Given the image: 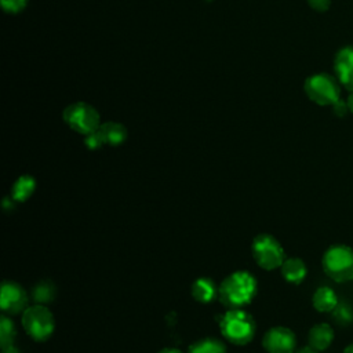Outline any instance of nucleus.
<instances>
[{
  "mask_svg": "<svg viewBox=\"0 0 353 353\" xmlns=\"http://www.w3.org/2000/svg\"><path fill=\"white\" fill-rule=\"evenodd\" d=\"M323 270L336 283L353 280V248L343 244L331 245L321 259Z\"/></svg>",
  "mask_w": 353,
  "mask_h": 353,
  "instance_id": "obj_3",
  "label": "nucleus"
},
{
  "mask_svg": "<svg viewBox=\"0 0 353 353\" xmlns=\"http://www.w3.org/2000/svg\"><path fill=\"white\" fill-rule=\"evenodd\" d=\"M63 121L76 132L88 135L99 128L101 117L97 109L85 102H74L65 108Z\"/></svg>",
  "mask_w": 353,
  "mask_h": 353,
  "instance_id": "obj_7",
  "label": "nucleus"
},
{
  "mask_svg": "<svg viewBox=\"0 0 353 353\" xmlns=\"http://www.w3.org/2000/svg\"><path fill=\"white\" fill-rule=\"evenodd\" d=\"M332 112H334V114H336L338 117H343V116L349 112V108H347L346 101H343L342 98H341L339 101H336V102L332 105Z\"/></svg>",
  "mask_w": 353,
  "mask_h": 353,
  "instance_id": "obj_23",
  "label": "nucleus"
},
{
  "mask_svg": "<svg viewBox=\"0 0 353 353\" xmlns=\"http://www.w3.org/2000/svg\"><path fill=\"white\" fill-rule=\"evenodd\" d=\"M188 353H226V346L216 338H203L192 343Z\"/></svg>",
  "mask_w": 353,
  "mask_h": 353,
  "instance_id": "obj_18",
  "label": "nucleus"
},
{
  "mask_svg": "<svg viewBox=\"0 0 353 353\" xmlns=\"http://www.w3.org/2000/svg\"><path fill=\"white\" fill-rule=\"evenodd\" d=\"M159 353H183V352H181L179 349H175V347H163Z\"/></svg>",
  "mask_w": 353,
  "mask_h": 353,
  "instance_id": "obj_27",
  "label": "nucleus"
},
{
  "mask_svg": "<svg viewBox=\"0 0 353 353\" xmlns=\"http://www.w3.org/2000/svg\"><path fill=\"white\" fill-rule=\"evenodd\" d=\"M306 1L314 11H319V12L327 11L331 6V0H306Z\"/></svg>",
  "mask_w": 353,
  "mask_h": 353,
  "instance_id": "obj_22",
  "label": "nucleus"
},
{
  "mask_svg": "<svg viewBox=\"0 0 353 353\" xmlns=\"http://www.w3.org/2000/svg\"><path fill=\"white\" fill-rule=\"evenodd\" d=\"M281 276L285 281L292 284H299L306 277L307 269L301 258H285L280 266Z\"/></svg>",
  "mask_w": 353,
  "mask_h": 353,
  "instance_id": "obj_12",
  "label": "nucleus"
},
{
  "mask_svg": "<svg viewBox=\"0 0 353 353\" xmlns=\"http://www.w3.org/2000/svg\"><path fill=\"white\" fill-rule=\"evenodd\" d=\"M32 299L39 305H48L55 299L57 287L50 280H41L32 287Z\"/></svg>",
  "mask_w": 353,
  "mask_h": 353,
  "instance_id": "obj_17",
  "label": "nucleus"
},
{
  "mask_svg": "<svg viewBox=\"0 0 353 353\" xmlns=\"http://www.w3.org/2000/svg\"><path fill=\"white\" fill-rule=\"evenodd\" d=\"M312 303L316 310L327 313V312H332L336 307L338 298L332 288L324 285V287H319L314 291L312 296Z\"/></svg>",
  "mask_w": 353,
  "mask_h": 353,
  "instance_id": "obj_15",
  "label": "nucleus"
},
{
  "mask_svg": "<svg viewBox=\"0 0 353 353\" xmlns=\"http://www.w3.org/2000/svg\"><path fill=\"white\" fill-rule=\"evenodd\" d=\"M205 1H212V0H205Z\"/></svg>",
  "mask_w": 353,
  "mask_h": 353,
  "instance_id": "obj_29",
  "label": "nucleus"
},
{
  "mask_svg": "<svg viewBox=\"0 0 353 353\" xmlns=\"http://www.w3.org/2000/svg\"><path fill=\"white\" fill-rule=\"evenodd\" d=\"M251 252L258 266L265 270H273L276 268H280L285 259L284 250L279 240L268 233L258 234L254 239L251 244Z\"/></svg>",
  "mask_w": 353,
  "mask_h": 353,
  "instance_id": "obj_6",
  "label": "nucleus"
},
{
  "mask_svg": "<svg viewBox=\"0 0 353 353\" xmlns=\"http://www.w3.org/2000/svg\"><path fill=\"white\" fill-rule=\"evenodd\" d=\"M0 1H1L3 10L8 14H18L28 4V0H0Z\"/></svg>",
  "mask_w": 353,
  "mask_h": 353,
  "instance_id": "obj_20",
  "label": "nucleus"
},
{
  "mask_svg": "<svg viewBox=\"0 0 353 353\" xmlns=\"http://www.w3.org/2000/svg\"><path fill=\"white\" fill-rule=\"evenodd\" d=\"M294 353H320V352H317L316 349H313L310 346H305V347H301V349L295 350Z\"/></svg>",
  "mask_w": 353,
  "mask_h": 353,
  "instance_id": "obj_24",
  "label": "nucleus"
},
{
  "mask_svg": "<svg viewBox=\"0 0 353 353\" xmlns=\"http://www.w3.org/2000/svg\"><path fill=\"white\" fill-rule=\"evenodd\" d=\"M343 353H353V343H350L349 346H346L345 350H343Z\"/></svg>",
  "mask_w": 353,
  "mask_h": 353,
  "instance_id": "obj_28",
  "label": "nucleus"
},
{
  "mask_svg": "<svg viewBox=\"0 0 353 353\" xmlns=\"http://www.w3.org/2000/svg\"><path fill=\"white\" fill-rule=\"evenodd\" d=\"M334 341V330L325 323H319L309 330L307 342L309 346L317 352L325 350Z\"/></svg>",
  "mask_w": 353,
  "mask_h": 353,
  "instance_id": "obj_11",
  "label": "nucleus"
},
{
  "mask_svg": "<svg viewBox=\"0 0 353 353\" xmlns=\"http://www.w3.org/2000/svg\"><path fill=\"white\" fill-rule=\"evenodd\" d=\"M346 103H347L349 112L353 113V91H349V97H347V99H346Z\"/></svg>",
  "mask_w": 353,
  "mask_h": 353,
  "instance_id": "obj_26",
  "label": "nucleus"
},
{
  "mask_svg": "<svg viewBox=\"0 0 353 353\" xmlns=\"http://www.w3.org/2000/svg\"><path fill=\"white\" fill-rule=\"evenodd\" d=\"M84 137H85V138H84V143H85V146H87L88 149H91V150L99 149L101 146L105 145V143H103V139H102V137H101V134H99L98 130H95L94 132H91V134H88V135H84Z\"/></svg>",
  "mask_w": 353,
  "mask_h": 353,
  "instance_id": "obj_21",
  "label": "nucleus"
},
{
  "mask_svg": "<svg viewBox=\"0 0 353 353\" xmlns=\"http://www.w3.org/2000/svg\"><path fill=\"white\" fill-rule=\"evenodd\" d=\"M192 296L199 303L211 302L218 294L215 283L208 277H200L192 284Z\"/></svg>",
  "mask_w": 353,
  "mask_h": 353,
  "instance_id": "obj_14",
  "label": "nucleus"
},
{
  "mask_svg": "<svg viewBox=\"0 0 353 353\" xmlns=\"http://www.w3.org/2000/svg\"><path fill=\"white\" fill-rule=\"evenodd\" d=\"M221 334L233 345H247L255 335V320L243 309H229L219 321Z\"/></svg>",
  "mask_w": 353,
  "mask_h": 353,
  "instance_id": "obj_2",
  "label": "nucleus"
},
{
  "mask_svg": "<svg viewBox=\"0 0 353 353\" xmlns=\"http://www.w3.org/2000/svg\"><path fill=\"white\" fill-rule=\"evenodd\" d=\"M21 321L25 332L37 342L47 341L55 330L54 316L46 305L34 303L28 306L22 313Z\"/></svg>",
  "mask_w": 353,
  "mask_h": 353,
  "instance_id": "obj_5",
  "label": "nucleus"
},
{
  "mask_svg": "<svg viewBox=\"0 0 353 353\" xmlns=\"http://www.w3.org/2000/svg\"><path fill=\"white\" fill-rule=\"evenodd\" d=\"M1 353H21L14 345H10V346H7V347H3L1 349Z\"/></svg>",
  "mask_w": 353,
  "mask_h": 353,
  "instance_id": "obj_25",
  "label": "nucleus"
},
{
  "mask_svg": "<svg viewBox=\"0 0 353 353\" xmlns=\"http://www.w3.org/2000/svg\"><path fill=\"white\" fill-rule=\"evenodd\" d=\"M29 296L22 285L17 281L4 280L1 284V295H0V307L6 314H19L29 306Z\"/></svg>",
  "mask_w": 353,
  "mask_h": 353,
  "instance_id": "obj_8",
  "label": "nucleus"
},
{
  "mask_svg": "<svg viewBox=\"0 0 353 353\" xmlns=\"http://www.w3.org/2000/svg\"><path fill=\"white\" fill-rule=\"evenodd\" d=\"M98 131H99L105 145L117 146V145H121L127 139L125 127L121 123H117V121L101 123Z\"/></svg>",
  "mask_w": 353,
  "mask_h": 353,
  "instance_id": "obj_13",
  "label": "nucleus"
},
{
  "mask_svg": "<svg viewBox=\"0 0 353 353\" xmlns=\"http://www.w3.org/2000/svg\"><path fill=\"white\" fill-rule=\"evenodd\" d=\"M303 91L306 97L320 105L332 106L341 99V83L328 73H314L305 80Z\"/></svg>",
  "mask_w": 353,
  "mask_h": 353,
  "instance_id": "obj_4",
  "label": "nucleus"
},
{
  "mask_svg": "<svg viewBox=\"0 0 353 353\" xmlns=\"http://www.w3.org/2000/svg\"><path fill=\"white\" fill-rule=\"evenodd\" d=\"M262 346L268 353H294L296 350V338L290 328L277 325L265 332Z\"/></svg>",
  "mask_w": 353,
  "mask_h": 353,
  "instance_id": "obj_9",
  "label": "nucleus"
},
{
  "mask_svg": "<svg viewBox=\"0 0 353 353\" xmlns=\"http://www.w3.org/2000/svg\"><path fill=\"white\" fill-rule=\"evenodd\" d=\"M335 77L347 91H353V46L342 47L334 58Z\"/></svg>",
  "mask_w": 353,
  "mask_h": 353,
  "instance_id": "obj_10",
  "label": "nucleus"
},
{
  "mask_svg": "<svg viewBox=\"0 0 353 353\" xmlns=\"http://www.w3.org/2000/svg\"><path fill=\"white\" fill-rule=\"evenodd\" d=\"M256 290V279L245 270H237L223 279L218 288V296L225 307L241 309L254 299Z\"/></svg>",
  "mask_w": 353,
  "mask_h": 353,
  "instance_id": "obj_1",
  "label": "nucleus"
},
{
  "mask_svg": "<svg viewBox=\"0 0 353 353\" xmlns=\"http://www.w3.org/2000/svg\"><path fill=\"white\" fill-rule=\"evenodd\" d=\"M15 335H17V330H15L14 321L6 313L1 314V317H0V345H1V349L7 347L10 345H14Z\"/></svg>",
  "mask_w": 353,
  "mask_h": 353,
  "instance_id": "obj_19",
  "label": "nucleus"
},
{
  "mask_svg": "<svg viewBox=\"0 0 353 353\" xmlns=\"http://www.w3.org/2000/svg\"><path fill=\"white\" fill-rule=\"evenodd\" d=\"M36 189V179L30 175H21L11 186V197L14 201H26Z\"/></svg>",
  "mask_w": 353,
  "mask_h": 353,
  "instance_id": "obj_16",
  "label": "nucleus"
}]
</instances>
